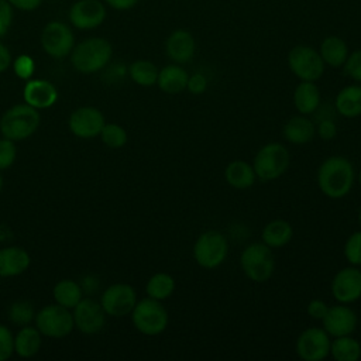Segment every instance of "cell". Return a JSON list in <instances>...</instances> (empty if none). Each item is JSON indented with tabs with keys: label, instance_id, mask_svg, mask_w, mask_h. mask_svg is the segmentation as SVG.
<instances>
[{
	"label": "cell",
	"instance_id": "18",
	"mask_svg": "<svg viewBox=\"0 0 361 361\" xmlns=\"http://www.w3.org/2000/svg\"><path fill=\"white\" fill-rule=\"evenodd\" d=\"M165 54L175 63L190 62L196 54V39L192 32L183 28L173 30L165 41Z\"/></svg>",
	"mask_w": 361,
	"mask_h": 361
},
{
	"label": "cell",
	"instance_id": "50",
	"mask_svg": "<svg viewBox=\"0 0 361 361\" xmlns=\"http://www.w3.org/2000/svg\"><path fill=\"white\" fill-rule=\"evenodd\" d=\"M358 329H360V333H361V319L358 320Z\"/></svg>",
	"mask_w": 361,
	"mask_h": 361
},
{
	"label": "cell",
	"instance_id": "17",
	"mask_svg": "<svg viewBox=\"0 0 361 361\" xmlns=\"http://www.w3.org/2000/svg\"><path fill=\"white\" fill-rule=\"evenodd\" d=\"M75 329L83 334H97L106 324V312L100 302L92 298H82V300L72 309Z\"/></svg>",
	"mask_w": 361,
	"mask_h": 361
},
{
	"label": "cell",
	"instance_id": "42",
	"mask_svg": "<svg viewBox=\"0 0 361 361\" xmlns=\"http://www.w3.org/2000/svg\"><path fill=\"white\" fill-rule=\"evenodd\" d=\"M14 8L7 0H0V38H3L11 28Z\"/></svg>",
	"mask_w": 361,
	"mask_h": 361
},
{
	"label": "cell",
	"instance_id": "40",
	"mask_svg": "<svg viewBox=\"0 0 361 361\" xmlns=\"http://www.w3.org/2000/svg\"><path fill=\"white\" fill-rule=\"evenodd\" d=\"M209 86V80L206 78V75L200 73V72H195L192 75H189L188 78V83H186V90L190 94L195 96H200L207 90Z\"/></svg>",
	"mask_w": 361,
	"mask_h": 361
},
{
	"label": "cell",
	"instance_id": "41",
	"mask_svg": "<svg viewBox=\"0 0 361 361\" xmlns=\"http://www.w3.org/2000/svg\"><path fill=\"white\" fill-rule=\"evenodd\" d=\"M338 128L337 124L331 118H322L316 124V137L322 138L323 141H331L337 137Z\"/></svg>",
	"mask_w": 361,
	"mask_h": 361
},
{
	"label": "cell",
	"instance_id": "3",
	"mask_svg": "<svg viewBox=\"0 0 361 361\" xmlns=\"http://www.w3.org/2000/svg\"><path fill=\"white\" fill-rule=\"evenodd\" d=\"M251 165L257 180L274 182L289 169L290 152L285 144L271 141L258 148Z\"/></svg>",
	"mask_w": 361,
	"mask_h": 361
},
{
	"label": "cell",
	"instance_id": "29",
	"mask_svg": "<svg viewBox=\"0 0 361 361\" xmlns=\"http://www.w3.org/2000/svg\"><path fill=\"white\" fill-rule=\"evenodd\" d=\"M176 289L175 278L164 271L152 274L145 283V293L148 298L164 302L169 299Z\"/></svg>",
	"mask_w": 361,
	"mask_h": 361
},
{
	"label": "cell",
	"instance_id": "16",
	"mask_svg": "<svg viewBox=\"0 0 361 361\" xmlns=\"http://www.w3.org/2000/svg\"><path fill=\"white\" fill-rule=\"evenodd\" d=\"M104 124L106 118L103 113L92 106H82L73 110L68 120V127L71 133L83 140L99 137Z\"/></svg>",
	"mask_w": 361,
	"mask_h": 361
},
{
	"label": "cell",
	"instance_id": "5",
	"mask_svg": "<svg viewBox=\"0 0 361 361\" xmlns=\"http://www.w3.org/2000/svg\"><path fill=\"white\" fill-rule=\"evenodd\" d=\"M238 261L244 276L255 283L267 282L274 275L276 265L274 250L262 241L245 245Z\"/></svg>",
	"mask_w": 361,
	"mask_h": 361
},
{
	"label": "cell",
	"instance_id": "2",
	"mask_svg": "<svg viewBox=\"0 0 361 361\" xmlns=\"http://www.w3.org/2000/svg\"><path fill=\"white\" fill-rule=\"evenodd\" d=\"M69 56L75 71L90 75L103 71L110 63L113 47L103 37H90L75 44Z\"/></svg>",
	"mask_w": 361,
	"mask_h": 361
},
{
	"label": "cell",
	"instance_id": "21",
	"mask_svg": "<svg viewBox=\"0 0 361 361\" xmlns=\"http://www.w3.org/2000/svg\"><path fill=\"white\" fill-rule=\"evenodd\" d=\"M292 103L299 114L312 116L322 104V93L316 82L299 80L292 93Z\"/></svg>",
	"mask_w": 361,
	"mask_h": 361
},
{
	"label": "cell",
	"instance_id": "31",
	"mask_svg": "<svg viewBox=\"0 0 361 361\" xmlns=\"http://www.w3.org/2000/svg\"><path fill=\"white\" fill-rule=\"evenodd\" d=\"M52 296L55 299V303L72 310L82 300L83 289L80 283L73 279H61L55 283L52 289Z\"/></svg>",
	"mask_w": 361,
	"mask_h": 361
},
{
	"label": "cell",
	"instance_id": "13",
	"mask_svg": "<svg viewBox=\"0 0 361 361\" xmlns=\"http://www.w3.org/2000/svg\"><path fill=\"white\" fill-rule=\"evenodd\" d=\"M107 17L106 4L102 0H76L68 10L71 25L80 31H90L100 27Z\"/></svg>",
	"mask_w": 361,
	"mask_h": 361
},
{
	"label": "cell",
	"instance_id": "30",
	"mask_svg": "<svg viewBox=\"0 0 361 361\" xmlns=\"http://www.w3.org/2000/svg\"><path fill=\"white\" fill-rule=\"evenodd\" d=\"M330 357L336 361H358L361 358V343L348 336H340L331 338Z\"/></svg>",
	"mask_w": 361,
	"mask_h": 361
},
{
	"label": "cell",
	"instance_id": "35",
	"mask_svg": "<svg viewBox=\"0 0 361 361\" xmlns=\"http://www.w3.org/2000/svg\"><path fill=\"white\" fill-rule=\"evenodd\" d=\"M343 255L348 265L361 268V228L353 231L344 241Z\"/></svg>",
	"mask_w": 361,
	"mask_h": 361
},
{
	"label": "cell",
	"instance_id": "49",
	"mask_svg": "<svg viewBox=\"0 0 361 361\" xmlns=\"http://www.w3.org/2000/svg\"><path fill=\"white\" fill-rule=\"evenodd\" d=\"M1 189H3V176L0 173V192H1Z\"/></svg>",
	"mask_w": 361,
	"mask_h": 361
},
{
	"label": "cell",
	"instance_id": "45",
	"mask_svg": "<svg viewBox=\"0 0 361 361\" xmlns=\"http://www.w3.org/2000/svg\"><path fill=\"white\" fill-rule=\"evenodd\" d=\"M140 0H103V3L109 7H111L113 10H117V11H127V10H131L137 6Z\"/></svg>",
	"mask_w": 361,
	"mask_h": 361
},
{
	"label": "cell",
	"instance_id": "20",
	"mask_svg": "<svg viewBox=\"0 0 361 361\" xmlns=\"http://www.w3.org/2000/svg\"><path fill=\"white\" fill-rule=\"evenodd\" d=\"M282 135L292 145H305L316 137V124L309 116L298 113L285 121Z\"/></svg>",
	"mask_w": 361,
	"mask_h": 361
},
{
	"label": "cell",
	"instance_id": "43",
	"mask_svg": "<svg viewBox=\"0 0 361 361\" xmlns=\"http://www.w3.org/2000/svg\"><path fill=\"white\" fill-rule=\"evenodd\" d=\"M329 309V305L322 299H312L306 306V313L313 320H322Z\"/></svg>",
	"mask_w": 361,
	"mask_h": 361
},
{
	"label": "cell",
	"instance_id": "34",
	"mask_svg": "<svg viewBox=\"0 0 361 361\" xmlns=\"http://www.w3.org/2000/svg\"><path fill=\"white\" fill-rule=\"evenodd\" d=\"M99 137L102 138V142L111 149L123 148L128 141L126 128L117 123H106Z\"/></svg>",
	"mask_w": 361,
	"mask_h": 361
},
{
	"label": "cell",
	"instance_id": "24",
	"mask_svg": "<svg viewBox=\"0 0 361 361\" xmlns=\"http://www.w3.org/2000/svg\"><path fill=\"white\" fill-rule=\"evenodd\" d=\"M189 73L179 63H168L158 72L157 86L166 94H179L186 90Z\"/></svg>",
	"mask_w": 361,
	"mask_h": 361
},
{
	"label": "cell",
	"instance_id": "22",
	"mask_svg": "<svg viewBox=\"0 0 361 361\" xmlns=\"http://www.w3.org/2000/svg\"><path fill=\"white\" fill-rule=\"evenodd\" d=\"M31 264L30 254L17 245L0 250V278H13L24 274Z\"/></svg>",
	"mask_w": 361,
	"mask_h": 361
},
{
	"label": "cell",
	"instance_id": "15",
	"mask_svg": "<svg viewBox=\"0 0 361 361\" xmlns=\"http://www.w3.org/2000/svg\"><path fill=\"white\" fill-rule=\"evenodd\" d=\"M358 320L357 312L350 305L336 302V305L329 306L324 317L320 322L327 334L334 338L353 334L358 329Z\"/></svg>",
	"mask_w": 361,
	"mask_h": 361
},
{
	"label": "cell",
	"instance_id": "7",
	"mask_svg": "<svg viewBox=\"0 0 361 361\" xmlns=\"http://www.w3.org/2000/svg\"><path fill=\"white\" fill-rule=\"evenodd\" d=\"M130 316L135 330L148 337L159 336L166 330L169 323V313L162 302L148 296L137 300Z\"/></svg>",
	"mask_w": 361,
	"mask_h": 361
},
{
	"label": "cell",
	"instance_id": "39",
	"mask_svg": "<svg viewBox=\"0 0 361 361\" xmlns=\"http://www.w3.org/2000/svg\"><path fill=\"white\" fill-rule=\"evenodd\" d=\"M14 354V334L11 330L0 324V361H7Z\"/></svg>",
	"mask_w": 361,
	"mask_h": 361
},
{
	"label": "cell",
	"instance_id": "36",
	"mask_svg": "<svg viewBox=\"0 0 361 361\" xmlns=\"http://www.w3.org/2000/svg\"><path fill=\"white\" fill-rule=\"evenodd\" d=\"M11 68L17 78H20L23 80H28L32 78V75L35 72V61L32 59L31 55L21 54L13 59Z\"/></svg>",
	"mask_w": 361,
	"mask_h": 361
},
{
	"label": "cell",
	"instance_id": "26",
	"mask_svg": "<svg viewBox=\"0 0 361 361\" xmlns=\"http://www.w3.org/2000/svg\"><path fill=\"white\" fill-rule=\"evenodd\" d=\"M317 51L324 65L330 68H343L350 54L347 42L338 35H327L323 38Z\"/></svg>",
	"mask_w": 361,
	"mask_h": 361
},
{
	"label": "cell",
	"instance_id": "33",
	"mask_svg": "<svg viewBox=\"0 0 361 361\" xmlns=\"http://www.w3.org/2000/svg\"><path fill=\"white\" fill-rule=\"evenodd\" d=\"M35 309L30 300L20 299L8 306V320L16 326H28L35 319Z\"/></svg>",
	"mask_w": 361,
	"mask_h": 361
},
{
	"label": "cell",
	"instance_id": "10",
	"mask_svg": "<svg viewBox=\"0 0 361 361\" xmlns=\"http://www.w3.org/2000/svg\"><path fill=\"white\" fill-rule=\"evenodd\" d=\"M39 42L48 56L54 59H63L71 55L75 47V35L66 23L54 20L44 25Z\"/></svg>",
	"mask_w": 361,
	"mask_h": 361
},
{
	"label": "cell",
	"instance_id": "38",
	"mask_svg": "<svg viewBox=\"0 0 361 361\" xmlns=\"http://www.w3.org/2000/svg\"><path fill=\"white\" fill-rule=\"evenodd\" d=\"M17 158V148L13 140L0 138V171L8 169Z\"/></svg>",
	"mask_w": 361,
	"mask_h": 361
},
{
	"label": "cell",
	"instance_id": "1",
	"mask_svg": "<svg viewBox=\"0 0 361 361\" xmlns=\"http://www.w3.org/2000/svg\"><path fill=\"white\" fill-rule=\"evenodd\" d=\"M355 169L344 155H330L322 161L316 172V183L322 195L329 199H343L354 188Z\"/></svg>",
	"mask_w": 361,
	"mask_h": 361
},
{
	"label": "cell",
	"instance_id": "11",
	"mask_svg": "<svg viewBox=\"0 0 361 361\" xmlns=\"http://www.w3.org/2000/svg\"><path fill=\"white\" fill-rule=\"evenodd\" d=\"M331 337L323 327L312 326L299 333L295 341V353L303 361H323L330 357Z\"/></svg>",
	"mask_w": 361,
	"mask_h": 361
},
{
	"label": "cell",
	"instance_id": "9",
	"mask_svg": "<svg viewBox=\"0 0 361 361\" xmlns=\"http://www.w3.org/2000/svg\"><path fill=\"white\" fill-rule=\"evenodd\" d=\"M35 327L39 333L49 338H63L75 329L71 309L58 303L47 305L35 313Z\"/></svg>",
	"mask_w": 361,
	"mask_h": 361
},
{
	"label": "cell",
	"instance_id": "4",
	"mask_svg": "<svg viewBox=\"0 0 361 361\" xmlns=\"http://www.w3.org/2000/svg\"><path fill=\"white\" fill-rule=\"evenodd\" d=\"M39 123L41 116L37 109L27 103L14 104L3 113L0 118V133L14 142L23 141L38 130Z\"/></svg>",
	"mask_w": 361,
	"mask_h": 361
},
{
	"label": "cell",
	"instance_id": "6",
	"mask_svg": "<svg viewBox=\"0 0 361 361\" xmlns=\"http://www.w3.org/2000/svg\"><path fill=\"white\" fill-rule=\"evenodd\" d=\"M228 255V240L219 230H206L197 235L192 247L195 262L203 269H214L224 264Z\"/></svg>",
	"mask_w": 361,
	"mask_h": 361
},
{
	"label": "cell",
	"instance_id": "23",
	"mask_svg": "<svg viewBox=\"0 0 361 361\" xmlns=\"http://www.w3.org/2000/svg\"><path fill=\"white\" fill-rule=\"evenodd\" d=\"M334 110L344 118L361 117V83L343 86L334 97Z\"/></svg>",
	"mask_w": 361,
	"mask_h": 361
},
{
	"label": "cell",
	"instance_id": "8",
	"mask_svg": "<svg viewBox=\"0 0 361 361\" xmlns=\"http://www.w3.org/2000/svg\"><path fill=\"white\" fill-rule=\"evenodd\" d=\"M288 68L296 76L299 80H307V82H317L322 79L326 71V65L319 54L317 49H314L310 45H295L288 52Z\"/></svg>",
	"mask_w": 361,
	"mask_h": 361
},
{
	"label": "cell",
	"instance_id": "44",
	"mask_svg": "<svg viewBox=\"0 0 361 361\" xmlns=\"http://www.w3.org/2000/svg\"><path fill=\"white\" fill-rule=\"evenodd\" d=\"M10 6L20 11H34L37 10L44 0H7Z\"/></svg>",
	"mask_w": 361,
	"mask_h": 361
},
{
	"label": "cell",
	"instance_id": "14",
	"mask_svg": "<svg viewBox=\"0 0 361 361\" xmlns=\"http://www.w3.org/2000/svg\"><path fill=\"white\" fill-rule=\"evenodd\" d=\"M330 292L337 303L351 305L361 299V268L348 265L340 268L330 282Z\"/></svg>",
	"mask_w": 361,
	"mask_h": 361
},
{
	"label": "cell",
	"instance_id": "37",
	"mask_svg": "<svg viewBox=\"0 0 361 361\" xmlns=\"http://www.w3.org/2000/svg\"><path fill=\"white\" fill-rule=\"evenodd\" d=\"M343 72L353 82L361 83V49L348 54V58L343 65Z\"/></svg>",
	"mask_w": 361,
	"mask_h": 361
},
{
	"label": "cell",
	"instance_id": "47",
	"mask_svg": "<svg viewBox=\"0 0 361 361\" xmlns=\"http://www.w3.org/2000/svg\"><path fill=\"white\" fill-rule=\"evenodd\" d=\"M355 180H357L358 186L361 188V168H360V169H358V172H357V178H355Z\"/></svg>",
	"mask_w": 361,
	"mask_h": 361
},
{
	"label": "cell",
	"instance_id": "28",
	"mask_svg": "<svg viewBox=\"0 0 361 361\" xmlns=\"http://www.w3.org/2000/svg\"><path fill=\"white\" fill-rule=\"evenodd\" d=\"M42 345V334L37 327L23 326L14 336V353L21 358H31L38 354Z\"/></svg>",
	"mask_w": 361,
	"mask_h": 361
},
{
	"label": "cell",
	"instance_id": "25",
	"mask_svg": "<svg viewBox=\"0 0 361 361\" xmlns=\"http://www.w3.org/2000/svg\"><path fill=\"white\" fill-rule=\"evenodd\" d=\"M224 180L228 186L237 190L250 189L255 180V172L250 162L243 159H233L224 168Z\"/></svg>",
	"mask_w": 361,
	"mask_h": 361
},
{
	"label": "cell",
	"instance_id": "48",
	"mask_svg": "<svg viewBox=\"0 0 361 361\" xmlns=\"http://www.w3.org/2000/svg\"><path fill=\"white\" fill-rule=\"evenodd\" d=\"M357 221H358V226H360V228H361V206H360V209H358V214H357Z\"/></svg>",
	"mask_w": 361,
	"mask_h": 361
},
{
	"label": "cell",
	"instance_id": "46",
	"mask_svg": "<svg viewBox=\"0 0 361 361\" xmlns=\"http://www.w3.org/2000/svg\"><path fill=\"white\" fill-rule=\"evenodd\" d=\"M11 62L13 58L10 49L3 42H0V73L6 72L11 66Z\"/></svg>",
	"mask_w": 361,
	"mask_h": 361
},
{
	"label": "cell",
	"instance_id": "12",
	"mask_svg": "<svg viewBox=\"0 0 361 361\" xmlns=\"http://www.w3.org/2000/svg\"><path fill=\"white\" fill-rule=\"evenodd\" d=\"M137 300L135 289L124 282H117L107 286L100 296V305L103 310L107 316L111 317L128 316Z\"/></svg>",
	"mask_w": 361,
	"mask_h": 361
},
{
	"label": "cell",
	"instance_id": "32",
	"mask_svg": "<svg viewBox=\"0 0 361 361\" xmlns=\"http://www.w3.org/2000/svg\"><path fill=\"white\" fill-rule=\"evenodd\" d=\"M159 69L157 65L149 59H137L130 63L127 73L130 79L142 87H151L157 85Z\"/></svg>",
	"mask_w": 361,
	"mask_h": 361
},
{
	"label": "cell",
	"instance_id": "27",
	"mask_svg": "<svg viewBox=\"0 0 361 361\" xmlns=\"http://www.w3.org/2000/svg\"><path fill=\"white\" fill-rule=\"evenodd\" d=\"M293 238V227L288 220L274 219L261 230V241L272 250L282 248Z\"/></svg>",
	"mask_w": 361,
	"mask_h": 361
},
{
	"label": "cell",
	"instance_id": "19",
	"mask_svg": "<svg viewBox=\"0 0 361 361\" xmlns=\"http://www.w3.org/2000/svg\"><path fill=\"white\" fill-rule=\"evenodd\" d=\"M24 103L32 106L37 110L49 109L58 100V89L55 85L45 79H28L23 89Z\"/></svg>",
	"mask_w": 361,
	"mask_h": 361
}]
</instances>
